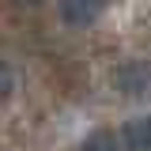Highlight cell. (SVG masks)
Returning a JSON list of instances; mask_svg holds the SVG:
<instances>
[{
    "label": "cell",
    "instance_id": "6da1fadb",
    "mask_svg": "<svg viewBox=\"0 0 151 151\" xmlns=\"http://www.w3.org/2000/svg\"><path fill=\"white\" fill-rule=\"evenodd\" d=\"M113 87L121 94H129V98H144V94L151 91V64H144V60H125V64H117Z\"/></svg>",
    "mask_w": 151,
    "mask_h": 151
},
{
    "label": "cell",
    "instance_id": "7a4b0ae2",
    "mask_svg": "<svg viewBox=\"0 0 151 151\" xmlns=\"http://www.w3.org/2000/svg\"><path fill=\"white\" fill-rule=\"evenodd\" d=\"M60 23L64 27H76V30H83V27H94L102 12H106V0H60Z\"/></svg>",
    "mask_w": 151,
    "mask_h": 151
},
{
    "label": "cell",
    "instance_id": "3957f363",
    "mask_svg": "<svg viewBox=\"0 0 151 151\" xmlns=\"http://www.w3.org/2000/svg\"><path fill=\"white\" fill-rule=\"evenodd\" d=\"M121 147L129 151H151V117H132L121 125Z\"/></svg>",
    "mask_w": 151,
    "mask_h": 151
},
{
    "label": "cell",
    "instance_id": "277c9868",
    "mask_svg": "<svg viewBox=\"0 0 151 151\" xmlns=\"http://www.w3.org/2000/svg\"><path fill=\"white\" fill-rule=\"evenodd\" d=\"M83 151H125V147H121L117 132H110V129H94L91 136L83 140Z\"/></svg>",
    "mask_w": 151,
    "mask_h": 151
},
{
    "label": "cell",
    "instance_id": "5b68a950",
    "mask_svg": "<svg viewBox=\"0 0 151 151\" xmlns=\"http://www.w3.org/2000/svg\"><path fill=\"white\" fill-rule=\"evenodd\" d=\"M12 87H15V79H12V68H8V64L0 60V102H4V98L12 94Z\"/></svg>",
    "mask_w": 151,
    "mask_h": 151
},
{
    "label": "cell",
    "instance_id": "8992f818",
    "mask_svg": "<svg viewBox=\"0 0 151 151\" xmlns=\"http://www.w3.org/2000/svg\"><path fill=\"white\" fill-rule=\"evenodd\" d=\"M23 4H42V0H23Z\"/></svg>",
    "mask_w": 151,
    "mask_h": 151
}]
</instances>
